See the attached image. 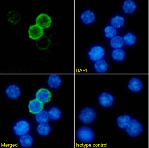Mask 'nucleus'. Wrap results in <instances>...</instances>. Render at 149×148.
<instances>
[{"label":"nucleus","mask_w":149,"mask_h":148,"mask_svg":"<svg viewBox=\"0 0 149 148\" xmlns=\"http://www.w3.org/2000/svg\"><path fill=\"white\" fill-rule=\"evenodd\" d=\"M76 135L79 140L86 143H89L92 142L95 136L93 130L87 127L79 128L76 132Z\"/></svg>","instance_id":"f257e3e1"},{"label":"nucleus","mask_w":149,"mask_h":148,"mask_svg":"<svg viewBox=\"0 0 149 148\" xmlns=\"http://www.w3.org/2000/svg\"><path fill=\"white\" fill-rule=\"evenodd\" d=\"M96 118V113L94 109L89 107L82 109L79 115L80 121L85 124H89L93 122Z\"/></svg>","instance_id":"f03ea898"},{"label":"nucleus","mask_w":149,"mask_h":148,"mask_svg":"<svg viewBox=\"0 0 149 148\" xmlns=\"http://www.w3.org/2000/svg\"><path fill=\"white\" fill-rule=\"evenodd\" d=\"M143 129L142 124L138 120L134 119L131 120L126 131L131 137H135L142 132Z\"/></svg>","instance_id":"7ed1b4c3"},{"label":"nucleus","mask_w":149,"mask_h":148,"mask_svg":"<svg viewBox=\"0 0 149 148\" xmlns=\"http://www.w3.org/2000/svg\"><path fill=\"white\" fill-rule=\"evenodd\" d=\"M105 54L104 49L99 45H96L92 48L88 53L90 60L94 62L102 59Z\"/></svg>","instance_id":"20e7f679"},{"label":"nucleus","mask_w":149,"mask_h":148,"mask_svg":"<svg viewBox=\"0 0 149 148\" xmlns=\"http://www.w3.org/2000/svg\"><path fill=\"white\" fill-rule=\"evenodd\" d=\"M30 129L29 123L25 120H21L17 122L13 128L15 134L19 136L26 134Z\"/></svg>","instance_id":"39448f33"},{"label":"nucleus","mask_w":149,"mask_h":148,"mask_svg":"<svg viewBox=\"0 0 149 148\" xmlns=\"http://www.w3.org/2000/svg\"><path fill=\"white\" fill-rule=\"evenodd\" d=\"M36 21V24L43 29H45L48 28L51 26L52 19L48 15L42 13L37 17Z\"/></svg>","instance_id":"423d86ee"},{"label":"nucleus","mask_w":149,"mask_h":148,"mask_svg":"<svg viewBox=\"0 0 149 148\" xmlns=\"http://www.w3.org/2000/svg\"><path fill=\"white\" fill-rule=\"evenodd\" d=\"M99 104L102 107H109L111 106L113 102L114 98L110 94L104 92L101 94L98 98Z\"/></svg>","instance_id":"0eeeda50"},{"label":"nucleus","mask_w":149,"mask_h":148,"mask_svg":"<svg viewBox=\"0 0 149 148\" xmlns=\"http://www.w3.org/2000/svg\"><path fill=\"white\" fill-rule=\"evenodd\" d=\"M36 96V99L43 104L47 103L50 101L52 94L49 90L42 88L38 91Z\"/></svg>","instance_id":"6e6552de"},{"label":"nucleus","mask_w":149,"mask_h":148,"mask_svg":"<svg viewBox=\"0 0 149 148\" xmlns=\"http://www.w3.org/2000/svg\"><path fill=\"white\" fill-rule=\"evenodd\" d=\"M29 38L33 40H38L44 35L43 29L38 25L30 26L29 30Z\"/></svg>","instance_id":"1a4fd4ad"},{"label":"nucleus","mask_w":149,"mask_h":148,"mask_svg":"<svg viewBox=\"0 0 149 148\" xmlns=\"http://www.w3.org/2000/svg\"><path fill=\"white\" fill-rule=\"evenodd\" d=\"M80 18L84 24L88 25L94 22L95 20V16L93 11L87 10L81 14Z\"/></svg>","instance_id":"9d476101"},{"label":"nucleus","mask_w":149,"mask_h":148,"mask_svg":"<svg viewBox=\"0 0 149 148\" xmlns=\"http://www.w3.org/2000/svg\"><path fill=\"white\" fill-rule=\"evenodd\" d=\"M128 87L132 91L137 92L140 91L142 89L143 84L140 79L137 77H133L129 81Z\"/></svg>","instance_id":"9b49d317"},{"label":"nucleus","mask_w":149,"mask_h":148,"mask_svg":"<svg viewBox=\"0 0 149 148\" xmlns=\"http://www.w3.org/2000/svg\"><path fill=\"white\" fill-rule=\"evenodd\" d=\"M61 79L58 75H51L48 77L47 84L48 86L51 89L58 88L61 85Z\"/></svg>","instance_id":"f8f14e48"},{"label":"nucleus","mask_w":149,"mask_h":148,"mask_svg":"<svg viewBox=\"0 0 149 148\" xmlns=\"http://www.w3.org/2000/svg\"><path fill=\"white\" fill-rule=\"evenodd\" d=\"M6 93L7 97L11 99H14L18 98L20 95V91L18 86L16 85H11L8 87L6 90Z\"/></svg>","instance_id":"ddd939ff"},{"label":"nucleus","mask_w":149,"mask_h":148,"mask_svg":"<svg viewBox=\"0 0 149 148\" xmlns=\"http://www.w3.org/2000/svg\"><path fill=\"white\" fill-rule=\"evenodd\" d=\"M29 108L30 113L34 114H36L42 110L43 105L42 104L36 99L30 101Z\"/></svg>","instance_id":"4468645a"},{"label":"nucleus","mask_w":149,"mask_h":148,"mask_svg":"<svg viewBox=\"0 0 149 148\" xmlns=\"http://www.w3.org/2000/svg\"><path fill=\"white\" fill-rule=\"evenodd\" d=\"M8 21L11 25H16L20 21L21 16L18 11L15 10L10 11L7 15Z\"/></svg>","instance_id":"2eb2a0df"},{"label":"nucleus","mask_w":149,"mask_h":148,"mask_svg":"<svg viewBox=\"0 0 149 148\" xmlns=\"http://www.w3.org/2000/svg\"><path fill=\"white\" fill-rule=\"evenodd\" d=\"M122 8L125 13L132 14L135 10L136 6L134 1L131 0H127L124 1Z\"/></svg>","instance_id":"dca6fc26"},{"label":"nucleus","mask_w":149,"mask_h":148,"mask_svg":"<svg viewBox=\"0 0 149 148\" xmlns=\"http://www.w3.org/2000/svg\"><path fill=\"white\" fill-rule=\"evenodd\" d=\"M94 68L98 73H104L108 69V64L105 60L102 59L95 62Z\"/></svg>","instance_id":"f3484780"},{"label":"nucleus","mask_w":149,"mask_h":148,"mask_svg":"<svg viewBox=\"0 0 149 148\" xmlns=\"http://www.w3.org/2000/svg\"><path fill=\"white\" fill-rule=\"evenodd\" d=\"M131 120L130 116L128 115L120 116L117 118V122L118 127L121 129H126Z\"/></svg>","instance_id":"a211bd4d"},{"label":"nucleus","mask_w":149,"mask_h":148,"mask_svg":"<svg viewBox=\"0 0 149 148\" xmlns=\"http://www.w3.org/2000/svg\"><path fill=\"white\" fill-rule=\"evenodd\" d=\"M37 131L39 135L42 136H47L50 133V127L47 123H41L38 126Z\"/></svg>","instance_id":"6ab92c4d"},{"label":"nucleus","mask_w":149,"mask_h":148,"mask_svg":"<svg viewBox=\"0 0 149 148\" xmlns=\"http://www.w3.org/2000/svg\"><path fill=\"white\" fill-rule=\"evenodd\" d=\"M49 118L48 112L45 110H42L36 114V119L37 122L40 124L47 123Z\"/></svg>","instance_id":"aec40b11"},{"label":"nucleus","mask_w":149,"mask_h":148,"mask_svg":"<svg viewBox=\"0 0 149 148\" xmlns=\"http://www.w3.org/2000/svg\"><path fill=\"white\" fill-rule=\"evenodd\" d=\"M19 142L21 146L29 147L32 145L33 139L31 136L26 134L21 136L19 140Z\"/></svg>","instance_id":"412c9836"},{"label":"nucleus","mask_w":149,"mask_h":148,"mask_svg":"<svg viewBox=\"0 0 149 148\" xmlns=\"http://www.w3.org/2000/svg\"><path fill=\"white\" fill-rule=\"evenodd\" d=\"M111 47L117 49L121 48L123 46L124 42L123 38L120 36H116L112 38L110 41Z\"/></svg>","instance_id":"4be33fe9"},{"label":"nucleus","mask_w":149,"mask_h":148,"mask_svg":"<svg viewBox=\"0 0 149 148\" xmlns=\"http://www.w3.org/2000/svg\"><path fill=\"white\" fill-rule=\"evenodd\" d=\"M111 23L114 28L119 29L124 26L125 19L123 17L118 15L111 19Z\"/></svg>","instance_id":"5701e85b"},{"label":"nucleus","mask_w":149,"mask_h":148,"mask_svg":"<svg viewBox=\"0 0 149 148\" xmlns=\"http://www.w3.org/2000/svg\"><path fill=\"white\" fill-rule=\"evenodd\" d=\"M49 118L52 120L56 121L61 117L62 112L58 108L54 107L51 108L48 112Z\"/></svg>","instance_id":"b1692460"},{"label":"nucleus","mask_w":149,"mask_h":148,"mask_svg":"<svg viewBox=\"0 0 149 148\" xmlns=\"http://www.w3.org/2000/svg\"><path fill=\"white\" fill-rule=\"evenodd\" d=\"M125 56V52L122 49H117L114 50L112 53L113 59L118 62L122 61L124 59Z\"/></svg>","instance_id":"393cba45"},{"label":"nucleus","mask_w":149,"mask_h":148,"mask_svg":"<svg viewBox=\"0 0 149 148\" xmlns=\"http://www.w3.org/2000/svg\"><path fill=\"white\" fill-rule=\"evenodd\" d=\"M37 46L40 49L47 48L49 45V40L47 36L43 35L36 41Z\"/></svg>","instance_id":"a878e982"},{"label":"nucleus","mask_w":149,"mask_h":148,"mask_svg":"<svg viewBox=\"0 0 149 148\" xmlns=\"http://www.w3.org/2000/svg\"><path fill=\"white\" fill-rule=\"evenodd\" d=\"M123 39L124 42L126 45L131 46L135 43L136 38L133 34L129 33L124 36Z\"/></svg>","instance_id":"bb28decb"},{"label":"nucleus","mask_w":149,"mask_h":148,"mask_svg":"<svg viewBox=\"0 0 149 148\" xmlns=\"http://www.w3.org/2000/svg\"><path fill=\"white\" fill-rule=\"evenodd\" d=\"M105 37L109 39H112L117 35V30L113 26H108L105 27L104 30Z\"/></svg>","instance_id":"cd10ccee"}]
</instances>
